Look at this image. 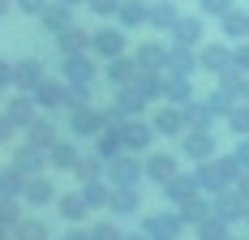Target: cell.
<instances>
[{"label": "cell", "mask_w": 249, "mask_h": 240, "mask_svg": "<svg viewBox=\"0 0 249 240\" xmlns=\"http://www.w3.org/2000/svg\"><path fill=\"white\" fill-rule=\"evenodd\" d=\"M241 163H236V154H219V159H206V163H198V185H202V193H224V189H232L236 185V176H241Z\"/></svg>", "instance_id": "1"}, {"label": "cell", "mask_w": 249, "mask_h": 240, "mask_svg": "<svg viewBox=\"0 0 249 240\" xmlns=\"http://www.w3.org/2000/svg\"><path fill=\"white\" fill-rule=\"evenodd\" d=\"M146 103H150V99L142 95L138 86H121L116 99L103 107V112H107V124H121V120H129V116H142V107H146Z\"/></svg>", "instance_id": "2"}, {"label": "cell", "mask_w": 249, "mask_h": 240, "mask_svg": "<svg viewBox=\"0 0 249 240\" xmlns=\"http://www.w3.org/2000/svg\"><path fill=\"white\" fill-rule=\"evenodd\" d=\"M103 129H107V112L95 107V103H82L69 112V133L73 137H99Z\"/></svg>", "instance_id": "3"}, {"label": "cell", "mask_w": 249, "mask_h": 240, "mask_svg": "<svg viewBox=\"0 0 249 240\" xmlns=\"http://www.w3.org/2000/svg\"><path fill=\"white\" fill-rule=\"evenodd\" d=\"M155 124L150 120H138V116H129V120H121V142H124V150L129 154H146L150 146H155Z\"/></svg>", "instance_id": "4"}, {"label": "cell", "mask_w": 249, "mask_h": 240, "mask_svg": "<svg viewBox=\"0 0 249 240\" xmlns=\"http://www.w3.org/2000/svg\"><path fill=\"white\" fill-rule=\"evenodd\" d=\"M180 154L194 159V163L215 159V133H211V129H198V124H189V129L180 133Z\"/></svg>", "instance_id": "5"}, {"label": "cell", "mask_w": 249, "mask_h": 240, "mask_svg": "<svg viewBox=\"0 0 249 240\" xmlns=\"http://www.w3.org/2000/svg\"><path fill=\"white\" fill-rule=\"evenodd\" d=\"M146 176V168H142V159L138 154H116V159H107V180L112 185H121V189H138V180Z\"/></svg>", "instance_id": "6"}, {"label": "cell", "mask_w": 249, "mask_h": 240, "mask_svg": "<svg viewBox=\"0 0 249 240\" xmlns=\"http://www.w3.org/2000/svg\"><path fill=\"white\" fill-rule=\"evenodd\" d=\"M142 232H146L150 240H180V232H185V219L176 215V210H155V215L142 219Z\"/></svg>", "instance_id": "7"}, {"label": "cell", "mask_w": 249, "mask_h": 240, "mask_svg": "<svg viewBox=\"0 0 249 240\" xmlns=\"http://www.w3.org/2000/svg\"><path fill=\"white\" fill-rule=\"evenodd\" d=\"M30 95H35V103H39V112H60V107L69 112V82L43 77V82H39Z\"/></svg>", "instance_id": "8"}, {"label": "cell", "mask_w": 249, "mask_h": 240, "mask_svg": "<svg viewBox=\"0 0 249 240\" xmlns=\"http://www.w3.org/2000/svg\"><path fill=\"white\" fill-rule=\"evenodd\" d=\"M150 124H155V133H159V137H180V133L189 129V116H185V107L163 103V107L150 116Z\"/></svg>", "instance_id": "9"}, {"label": "cell", "mask_w": 249, "mask_h": 240, "mask_svg": "<svg viewBox=\"0 0 249 240\" xmlns=\"http://www.w3.org/2000/svg\"><path fill=\"white\" fill-rule=\"evenodd\" d=\"M4 116L13 120V124H18V129H30V124H35V120H39V103H35V95H26V90H18V95L13 99H4Z\"/></svg>", "instance_id": "10"}, {"label": "cell", "mask_w": 249, "mask_h": 240, "mask_svg": "<svg viewBox=\"0 0 249 240\" xmlns=\"http://www.w3.org/2000/svg\"><path fill=\"white\" fill-rule=\"evenodd\" d=\"M95 77H99V69H95V60H90L86 51L65 56V82H69V86H95Z\"/></svg>", "instance_id": "11"}, {"label": "cell", "mask_w": 249, "mask_h": 240, "mask_svg": "<svg viewBox=\"0 0 249 240\" xmlns=\"http://www.w3.org/2000/svg\"><path fill=\"white\" fill-rule=\"evenodd\" d=\"M211 210L224 219V223H236V219H245L249 202L236 193V185H232V189H224V193H215V197H211Z\"/></svg>", "instance_id": "12"}, {"label": "cell", "mask_w": 249, "mask_h": 240, "mask_svg": "<svg viewBox=\"0 0 249 240\" xmlns=\"http://www.w3.org/2000/svg\"><path fill=\"white\" fill-rule=\"evenodd\" d=\"M60 193H56V185H52L48 176L39 171V176H26V185H22V202L26 206H52Z\"/></svg>", "instance_id": "13"}, {"label": "cell", "mask_w": 249, "mask_h": 240, "mask_svg": "<svg viewBox=\"0 0 249 240\" xmlns=\"http://www.w3.org/2000/svg\"><path fill=\"white\" fill-rule=\"evenodd\" d=\"M198 193H202V185H198V176H194V171H176L172 180L163 185V197H168L172 206H185V202H189V197H198Z\"/></svg>", "instance_id": "14"}, {"label": "cell", "mask_w": 249, "mask_h": 240, "mask_svg": "<svg viewBox=\"0 0 249 240\" xmlns=\"http://www.w3.org/2000/svg\"><path fill=\"white\" fill-rule=\"evenodd\" d=\"M142 168H146V176L155 180V185H168L176 171V154H168V150H146V159H142Z\"/></svg>", "instance_id": "15"}, {"label": "cell", "mask_w": 249, "mask_h": 240, "mask_svg": "<svg viewBox=\"0 0 249 240\" xmlns=\"http://www.w3.org/2000/svg\"><path fill=\"white\" fill-rule=\"evenodd\" d=\"M13 168L22 171V176H39V171L48 168V150H39V146L22 142L18 150H13Z\"/></svg>", "instance_id": "16"}, {"label": "cell", "mask_w": 249, "mask_h": 240, "mask_svg": "<svg viewBox=\"0 0 249 240\" xmlns=\"http://www.w3.org/2000/svg\"><path fill=\"white\" fill-rule=\"evenodd\" d=\"M138 73H142L138 60H129V56H112V60H107V69H103V77L121 90V86H133V82H138Z\"/></svg>", "instance_id": "17"}, {"label": "cell", "mask_w": 249, "mask_h": 240, "mask_svg": "<svg viewBox=\"0 0 249 240\" xmlns=\"http://www.w3.org/2000/svg\"><path fill=\"white\" fill-rule=\"evenodd\" d=\"M163 103H176V107L194 103V82L180 73H163Z\"/></svg>", "instance_id": "18"}, {"label": "cell", "mask_w": 249, "mask_h": 240, "mask_svg": "<svg viewBox=\"0 0 249 240\" xmlns=\"http://www.w3.org/2000/svg\"><path fill=\"white\" fill-rule=\"evenodd\" d=\"M77 159H82V150H77V142H69V137H60V142L48 150V168H56V171H73Z\"/></svg>", "instance_id": "19"}, {"label": "cell", "mask_w": 249, "mask_h": 240, "mask_svg": "<svg viewBox=\"0 0 249 240\" xmlns=\"http://www.w3.org/2000/svg\"><path fill=\"white\" fill-rule=\"evenodd\" d=\"M43 77H48V73H43V60H18V65H13V86L26 90V95H30Z\"/></svg>", "instance_id": "20"}, {"label": "cell", "mask_w": 249, "mask_h": 240, "mask_svg": "<svg viewBox=\"0 0 249 240\" xmlns=\"http://www.w3.org/2000/svg\"><path fill=\"white\" fill-rule=\"evenodd\" d=\"M56 210H60L65 223H82V219L90 215V202L82 197V189L77 193H60V197H56Z\"/></svg>", "instance_id": "21"}, {"label": "cell", "mask_w": 249, "mask_h": 240, "mask_svg": "<svg viewBox=\"0 0 249 240\" xmlns=\"http://www.w3.org/2000/svg\"><path fill=\"white\" fill-rule=\"evenodd\" d=\"M26 142H30V146H39V150H52V146L60 142V129H56L48 116H39L35 124H30V129H26Z\"/></svg>", "instance_id": "22"}, {"label": "cell", "mask_w": 249, "mask_h": 240, "mask_svg": "<svg viewBox=\"0 0 249 240\" xmlns=\"http://www.w3.org/2000/svg\"><path fill=\"white\" fill-rule=\"evenodd\" d=\"M90 51H95V56H103V60L124 56V34H121V30H99V34L90 39Z\"/></svg>", "instance_id": "23"}, {"label": "cell", "mask_w": 249, "mask_h": 240, "mask_svg": "<svg viewBox=\"0 0 249 240\" xmlns=\"http://www.w3.org/2000/svg\"><path fill=\"white\" fill-rule=\"evenodd\" d=\"M163 73H180V77H194L198 73V56L185 48V43H176V48H168V69Z\"/></svg>", "instance_id": "24"}, {"label": "cell", "mask_w": 249, "mask_h": 240, "mask_svg": "<svg viewBox=\"0 0 249 240\" xmlns=\"http://www.w3.org/2000/svg\"><path fill=\"white\" fill-rule=\"evenodd\" d=\"M133 60H138L142 69H150V73H163L168 69V48H163V43H142V48L133 51Z\"/></svg>", "instance_id": "25"}, {"label": "cell", "mask_w": 249, "mask_h": 240, "mask_svg": "<svg viewBox=\"0 0 249 240\" xmlns=\"http://www.w3.org/2000/svg\"><path fill=\"white\" fill-rule=\"evenodd\" d=\"M107 210H112V215H138V210H142L138 189H121V185H112V202H107Z\"/></svg>", "instance_id": "26"}, {"label": "cell", "mask_w": 249, "mask_h": 240, "mask_svg": "<svg viewBox=\"0 0 249 240\" xmlns=\"http://www.w3.org/2000/svg\"><path fill=\"white\" fill-rule=\"evenodd\" d=\"M82 197L90 202V210H99L112 202V180L107 176H95V180H82Z\"/></svg>", "instance_id": "27"}, {"label": "cell", "mask_w": 249, "mask_h": 240, "mask_svg": "<svg viewBox=\"0 0 249 240\" xmlns=\"http://www.w3.org/2000/svg\"><path fill=\"white\" fill-rule=\"evenodd\" d=\"M95 154H103V159H116V154H124V142H121V124H107L99 137H95Z\"/></svg>", "instance_id": "28"}, {"label": "cell", "mask_w": 249, "mask_h": 240, "mask_svg": "<svg viewBox=\"0 0 249 240\" xmlns=\"http://www.w3.org/2000/svg\"><path fill=\"white\" fill-rule=\"evenodd\" d=\"M198 65H202L206 73H215V77H219V73L232 69V51H228V48H202Z\"/></svg>", "instance_id": "29"}, {"label": "cell", "mask_w": 249, "mask_h": 240, "mask_svg": "<svg viewBox=\"0 0 249 240\" xmlns=\"http://www.w3.org/2000/svg\"><path fill=\"white\" fill-rule=\"evenodd\" d=\"M56 48H60V56H73V51H86V48H90V39H86V30L69 26V30L56 34Z\"/></svg>", "instance_id": "30"}, {"label": "cell", "mask_w": 249, "mask_h": 240, "mask_svg": "<svg viewBox=\"0 0 249 240\" xmlns=\"http://www.w3.org/2000/svg\"><path fill=\"white\" fill-rule=\"evenodd\" d=\"M176 215L185 219V227H198L202 219L211 215V202H206V193H198V197H189V202H185V206H180Z\"/></svg>", "instance_id": "31"}, {"label": "cell", "mask_w": 249, "mask_h": 240, "mask_svg": "<svg viewBox=\"0 0 249 240\" xmlns=\"http://www.w3.org/2000/svg\"><path fill=\"white\" fill-rule=\"evenodd\" d=\"M13 240H48V223H43V219H18V227H13Z\"/></svg>", "instance_id": "32"}, {"label": "cell", "mask_w": 249, "mask_h": 240, "mask_svg": "<svg viewBox=\"0 0 249 240\" xmlns=\"http://www.w3.org/2000/svg\"><path fill=\"white\" fill-rule=\"evenodd\" d=\"M73 171H77V180H95V176H107V159H103V154H82Z\"/></svg>", "instance_id": "33"}, {"label": "cell", "mask_w": 249, "mask_h": 240, "mask_svg": "<svg viewBox=\"0 0 249 240\" xmlns=\"http://www.w3.org/2000/svg\"><path fill=\"white\" fill-rule=\"evenodd\" d=\"M228 227H232V223H224V219H219L215 210H211V215L202 219V223L194 227V232H198V240H224V236H228Z\"/></svg>", "instance_id": "34"}, {"label": "cell", "mask_w": 249, "mask_h": 240, "mask_svg": "<svg viewBox=\"0 0 249 240\" xmlns=\"http://www.w3.org/2000/svg\"><path fill=\"white\" fill-rule=\"evenodd\" d=\"M22 185H26V176L13 168V163L0 168V197H22Z\"/></svg>", "instance_id": "35"}, {"label": "cell", "mask_w": 249, "mask_h": 240, "mask_svg": "<svg viewBox=\"0 0 249 240\" xmlns=\"http://www.w3.org/2000/svg\"><path fill=\"white\" fill-rule=\"evenodd\" d=\"M228 129H232L236 137H249V103H236V107L228 112Z\"/></svg>", "instance_id": "36"}, {"label": "cell", "mask_w": 249, "mask_h": 240, "mask_svg": "<svg viewBox=\"0 0 249 240\" xmlns=\"http://www.w3.org/2000/svg\"><path fill=\"white\" fill-rule=\"evenodd\" d=\"M22 197H0V227H18V219H22V206H18Z\"/></svg>", "instance_id": "37"}, {"label": "cell", "mask_w": 249, "mask_h": 240, "mask_svg": "<svg viewBox=\"0 0 249 240\" xmlns=\"http://www.w3.org/2000/svg\"><path fill=\"white\" fill-rule=\"evenodd\" d=\"M172 34H176V43L194 48V43L202 39V26H198V22H176V26H172Z\"/></svg>", "instance_id": "38"}, {"label": "cell", "mask_w": 249, "mask_h": 240, "mask_svg": "<svg viewBox=\"0 0 249 240\" xmlns=\"http://www.w3.org/2000/svg\"><path fill=\"white\" fill-rule=\"evenodd\" d=\"M43 26H48L52 34L69 30V9H43Z\"/></svg>", "instance_id": "39"}, {"label": "cell", "mask_w": 249, "mask_h": 240, "mask_svg": "<svg viewBox=\"0 0 249 240\" xmlns=\"http://www.w3.org/2000/svg\"><path fill=\"white\" fill-rule=\"evenodd\" d=\"M224 30L232 34V39H241V34H249V17H241V13H224Z\"/></svg>", "instance_id": "40"}, {"label": "cell", "mask_w": 249, "mask_h": 240, "mask_svg": "<svg viewBox=\"0 0 249 240\" xmlns=\"http://www.w3.org/2000/svg\"><path fill=\"white\" fill-rule=\"evenodd\" d=\"M90 240H121V227L103 219V223H95V227H90Z\"/></svg>", "instance_id": "41"}, {"label": "cell", "mask_w": 249, "mask_h": 240, "mask_svg": "<svg viewBox=\"0 0 249 240\" xmlns=\"http://www.w3.org/2000/svg\"><path fill=\"white\" fill-rule=\"evenodd\" d=\"M121 22H124V26L146 22V9H142V4H121Z\"/></svg>", "instance_id": "42"}, {"label": "cell", "mask_w": 249, "mask_h": 240, "mask_svg": "<svg viewBox=\"0 0 249 240\" xmlns=\"http://www.w3.org/2000/svg\"><path fill=\"white\" fill-rule=\"evenodd\" d=\"M150 22H155V26H159V30H163V26H176V13H172V9H168V4H159V9L150 13Z\"/></svg>", "instance_id": "43"}, {"label": "cell", "mask_w": 249, "mask_h": 240, "mask_svg": "<svg viewBox=\"0 0 249 240\" xmlns=\"http://www.w3.org/2000/svg\"><path fill=\"white\" fill-rule=\"evenodd\" d=\"M232 69L249 77V48H236V51H232Z\"/></svg>", "instance_id": "44"}, {"label": "cell", "mask_w": 249, "mask_h": 240, "mask_svg": "<svg viewBox=\"0 0 249 240\" xmlns=\"http://www.w3.org/2000/svg\"><path fill=\"white\" fill-rule=\"evenodd\" d=\"M13 133H18V124L4 116V112H0V146H9V142H13Z\"/></svg>", "instance_id": "45"}, {"label": "cell", "mask_w": 249, "mask_h": 240, "mask_svg": "<svg viewBox=\"0 0 249 240\" xmlns=\"http://www.w3.org/2000/svg\"><path fill=\"white\" fill-rule=\"evenodd\" d=\"M232 154H236V163H241V168H249V137H241V142H236V150H232Z\"/></svg>", "instance_id": "46"}, {"label": "cell", "mask_w": 249, "mask_h": 240, "mask_svg": "<svg viewBox=\"0 0 249 240\" xmlns=\"http://www.w3.org/2000/svg\"><path fill=\"white\" fill-rule=\"evenodd\" d=\"M60 240H90V227H77V223H73V227H69Z\"/></svg>", "instance_id": "47"}, {"label": "cell", "mask_w": 249, "mask_h": 240, "mask_svg": "<svg viewBox=\"0 0 249 240\" xmlns=\"http://www.w3.org/2000/svg\"><path fill=\"white\" fill-rule=\"evenodd\" d=\"M0 86H4V90L13 86V65H9V60H0Z\"/></svg>", "instance_id": "48"}, {"label": "cell", "mask_w": 249, "mask_h": 240, "mask_svg": "<svg viewBox=\"0 0 249 240\" xmlns=\"http://www.w3.org/2000/svg\"><path fill=\"white\" fill-rule=\"evenodd\" d=\"M236 193H241V197H245V202H249V168L241 171V176H236Z\"/></svg>", "instance_id": "49"}, {"label": "cell", "mask_w": 249, "mask_h": 240, "mask_svg": "<svg viewBox=\"0 0 249 240\" xmlns=\"http://www.w3.org/2000/svg\"><path fill=\"white\" fill-rule=\"evenodd\" d=\"M90 4H95V13H116V9H121L116 0H90Z\"/></svg>", "instance_id": "50"}, {"label": "cell", "mask_w": 249, "mask_h": 240, "mask_svg": "<svg viewBox=\"0 0 249 240\" xmlns=\"http://www.w3.org/2000/svg\"><path fill=\"white\" fill-rule=\"evenodd\" d=\"M206 13H228V0H202Z\"/></svg>", "instance_id": "51"}, {"label": "cell", "mask_w": 249, "mask_h": 240, "mask_svg": "<svg viewBox=\"0 0 249 240\" xmlns=\"http://www.w3.org/2000/svg\"><path fill=\"white\" fill-rule=\"evenodd\" d=\"M22 9L26 13H43V0H22Z\"/></svg>", "instance_id": "52"}, {"label": "cell", "mask_w": 249, "mask_h": 240, "mask_svg": "<svg viewBox=\"0 0 249 240\" xmlns=\"http://www.w3.org/2000/svg\"><path fill=\"white\" fill-rule=\"evenodd\" d=\"M121 240H150V236H146V232H138V236H121Z\"/></svg>", "instance_id": "53"}, {"label": "cell", "mask_w": 249, "mask_h": 240, "mask_svg": "<svg viewBox=\"0 0 249 240\" xmlns=\"http://www.w3.org/2000/svg\"><path fill=\"white\" fill-rule=\"evenodd\" d=\"M0 240H13V232H9V227H0Z\"/></svg>", "instance_id": "54"}, {"label": "cell", "mask_w": 249, "mask_h": 240, "mask_svg": "<svg viewBox=\"0 0 249 240\" xmlns=\"http://www.w3.org/2000/svg\"><path fill=\"white\" fill-rule=\"evenodd\" d=\"M241 103H249V77H245V95H241Z\"/></svg>", "instance_id": "55"}, {"label": "cell", "mask_w": 249, "mask_h": 240, "mask_svg": "<svg viewBox=\"0 0 249 240\" xmlns=\"http://www.w3.org/2000/svg\"><path fill=\"white\" fill-rule=\"evenodd\" d=\"M4 9H9V0H0V13H4Z\"/></svg>", "instance_id": "56"}, {"label": "cell", "mask_w": 249, "mask_h": 240, "mask_svg": "<svg viewBox=\"0 0 249 240\" xmlns=\"http://www.w3.org/2000/svg\"><path fill=\"white\" fill-rule=\"evenodd\" d=\"M0 103H4V86H0Z\"/></svg>", "instance_id": "57"}, {"label": "cell", "mask_w": 249, "mask_h": 240, "mask_svg": "<svg viewBox=\"0 0 249 240\" xmlns=\"http://www.w3.org/2000/svg\"><path fill=\"white\" fill-rule=\"evenodd\" d=\"M224 240H236V236H232V232H228V236H224Z\"/></svg>", "instance_id": "58"}, {"label": "cell", "mask_w": 249, "mask_h": 240, "mask_svg": "<svg viewBox=\"0 0 249 240\" xmlns=\"http://www.w3.org/2000/svg\"><path fill=\"white\" fill-rule=\"evenodd\" d=\"M245 223H249V210H245Z\"/></svg>", "instance_id": "59"}, {"label": "cell", "mask_w": 249, "mask_h": 240, "mask_svg": "<svg viewBox=\"0 0 249 240\" xmlns=\"http://www.w3.org/2000/svg\"><path fill=\"white\" fill-rule=\"evenodd\" d=\"M65 4H73V0H65Z\"/></svg>", "instance_id": "60"}]
</instances>
